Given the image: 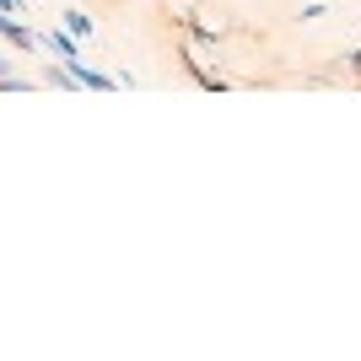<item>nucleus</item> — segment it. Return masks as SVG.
I'll list each match as a JSON object with an SVG mask.
<instances>
[{
    "instance_id": "1",
    "label": "nucleus",
    "mask_w": 361,
    "mask_h": 361,
    "mask_svg": "<svg viewBox=\"0 0 361 361\" xmlns=\"http://www.w3.org/2000/svg\"><path fill=\"white\" fill-rule=\"evenodd\" d=\"M0 38H6V44H11L16 54H38V49H44V44H38V32H32V27H22V22H16L11 11H0Z\"/></svg>"
},
{
    "instance_id": "2",
    "label": "nucleus",
    "mask_w": 361,
    "mask_h": 361,
    "mask_svg": "<svg viewBox=\"0 0 361 361\" xmlns=\"http://www.w3.org/2000/svg\"><path fill=\"white\" fill-rule=\"evenodd\" d=\"M38 44H44V49H54L60 60H75V44H71V38H65V32H44Z\"/></svg>"
},
{
    "instance_id": "3",
    "label": "nucleus",
    "mask_w": 361,
    "mask_h": 361,
    "mask_svg": "<svg viewBox=\"0 0 361 361\" xmlns=\"http://www.w3.org/2000/svg\"><path fill=\"white\" fill-rule=\"evenodd\" d=\"M44 81H49V87H81V81H75L65 65H44Z\"/></svg>"
},
{
    "instance_id": "4",
    "label": "nucleus",
    "mask_w": 361,
    "mask_h": 361,
    "mask_svg": "<svg viewBox=\"0 0 361 361\" xmlns=\"http://www.w3.org/2000/svg\"><path fill=\"white\" fill-rule=\"evenodd\" d=\"M65 27H71V32H75V38H81V32H92V16H81V11H71V16H65Z\"/></svg>"
},
{
    "instance_id": "5",
    "label": "nucleus",
    "mask_w": 361,
    "mask_h": 361,
    "mask_svg": "<svg viewBox=\"0 0 361 361\" xmlns=\"http://www.w3.org/2000/svg\"><path fill=\"white\" fill-rule=\"evenodd\" d=\"M345 60H350V75H356V87H361V49H350Z\"/></svg>"
},
{
    "instance_id": "6",
    "label": "nucleus",
    "mask_w": 361,
    "mask_h": 361,
    "mask_svg": "<svg viewBox=\"0 0 361 361\" xmlns=\"http://www.w3.org/2000/svg\"><path fill=\"white\" fill-rule=\"evenodd\" d=\"M0 11H11V16H16V11H22V0H0Z\"/></svg>"
},
{
    "instance_id": "7",
    "label": "nucleus",
    "mask_w": 361,
    "mask_h": 361,
    "mask_svg": "<svg viewBox=\"0 0 361 361\" xmlns=\"http://www.w3.org/2000/svg\"><path fill=\"white\" fill-rule=\"evenodd\" d=\"M6 75H11V60H6V54H0V81H6Z\"/></svg>"
}]
</instances>
